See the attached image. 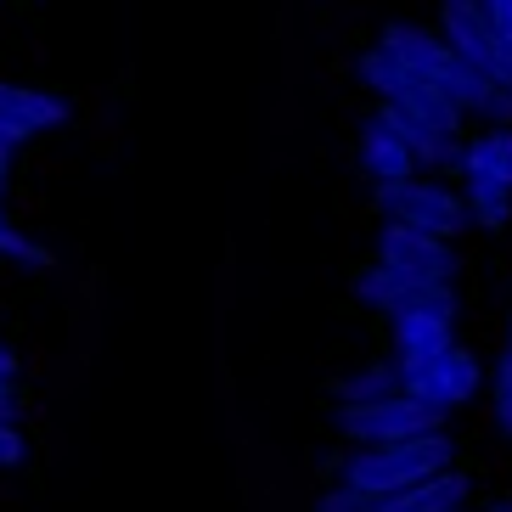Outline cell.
<instances>
[{"mask_svg": "<svg viewBox=\"0 0 512 512\" xmlns=\"http://www.w3.org/2000/svg\"><path fill=\"white\" fill-rule=\"evenodd\" d=\"M445 422L434 411H422L417 400L406 394H383V400H361V406H338V434L366 451V445H400V439H417V434H434Z\"/></svg>", "mask_w": 512, "mask_h": 512, "instance_id": "obj_4", "label": "cell"}, {"mask_svg": "<svg viewBox=\"0 0 512 512\" xmlns=\"http://www.w3.org/2000/svg\"><path fill=\"white\" fill-rule=\"evenodd\" d=\"M456 349V299L451 287H422L406 310H394V372H417Z\"/></svg>", "mask_w": 512, "mask_h": 512, "instance_id": "obj_3", "label": "cell"}, {"mask_svg": "<svg viewBox=\"0 0 512 512\" xmlns=\"http://www.w3.org/2000/svg\"><path fill=\"white\" fill-rule=\"evenodd\" d=\"M377 119L400 136V147L411 152V164H456V152H462V141H456L462 113L445 102V91H439L434 79H422L417 91L400 96V102H383Z\"/></svg>", "mask_w": 512, "mask_h": 512, "instance_id": "obj_2", "label": "cell"}, {"mask_svg": "<svg viewBox=\"0 0 512 512\" xmlns=\"http://www.w3.org/2000/svg\"><path fill=\"white\" fill-rule=\"evenodd\" d=\"M377 203L389 209L394 226H406V231H422V237H439V242H451L456 231L467 226V209H462V197L445 192V186L434 181H400V186H377Z\"/></svg>", "mask_w": 512, "mask_h": 512, "instance_id": "obj_6", "label": "cell"}, {"mask_svg": "<svg viewBox=\"0 0 512 512\" xmlns=\"http://www.w3.org/2000/svg\"><path fill=\"white\" fill-rule=\"evenodd\" d=\"M490 411H496V428L512 439V355H501L490 372Z\"/></svg>", "mask_w": 512, "mask_h": 512, "instance_id": "obj_20", "label": "cell"}, {"mask_svg": "<svg viewBox=\"0 0 512 512\" xmlns=\"http://www.w3.org/2000/svg\"><path fill=\"white\" fill-rule=\"evenodd\" d=\"M17 411H23V400H17V389L0 377V422H17Z\"/></svg>", "mask_w": 512, "mask_h": 512, "instance_id": "obj_24", "label": "cell"}, {"mask_svg": "<svg viewBox=\"0 0 512 512\" xmlns=\"http://www.w3.org/2000/svg\"><path fill=\"white\" fill-rule=\"evenodd\" d=\"M467 496H473V479L456 473V467H445L434 479H422V484H411V490H400V496H389L377 512H467Z\"/></svg>", "mask_w": 512, "mask_h": 512, "instance_id": "obj_11", "label": "cell"}, {"mask_svg": "<svg viewBox=\"0 0 512 512\" xmlns=\"http://www.w3.org/2000/svg\"><path fill=\"white\" fill-rule=\"evenodd\" d=\"M434 85L445 91V102H451L462 119H467V113H479V119L501 124V130L512 124V91H501L496 79H484L479 68H473V62H462L456 51H451V62L434 74Z\"/></svg>", "mask_w": 512, "mask_h": 512, "instance_id": "obj_10", "label": "cell"}, {"mask_svg": "<svg viewBox=\"0 0 512 512\" xmlns=\"http://www.w3.org/2000/svg\"><path fill=\"white\" fill-rule=\"evenodd\" d=\"M0 259H17V265H29V271H51V265H57L46 242H29L23 231L12 226V214H6V197H0Z\"/></svg>", "mask_w": 512, "mask_h": 512, "instance_id": "obj_19", "label": "cell"}, {"mask_svg": "<svg viewBox=\"0 0 512 512\" xmlns=\"http://www.w3.org/2000/svg\"><path fill=\"white\" fill-rule=\"evenodd\" d=\"M484 17H490V29L512 46V0H484Z\"/></svg>", "mask_w": 512, "mask_h": 512, "instance_id": "obj_23", "label": "cell"}, {"mask_svg": "<svg viewBox=\"0 0 512 512\" xmlns=\"http://www.w3.org/2000/svg\"><path fill=\"white\" fill-rule=\"evenodd\" d=\"M316 512H377V501L361 496V490H344V484H332V490H321Z\"/></svg>", "mask_w": 512, "mask_h": 512, "instance_id": "obj_21", "label": "cell"}, {"mask_svg": "<svg viewBox=\"0 0 512 512\" xmlns=\"http://www.w3.org/2000/svg\"><path fill=\"white\" fill-rule=\"evenodd\" d=\"M74 119V107L51 91H29V85H0V147L17 152L23 141L46 136V130H62Z\"/></svg>", "mask_w": 512, "mask_h": 512, "instance_id": "obj_9", "label": "cell"}, {"mask_svg": "<svg viewBox=\"0 0 512 512\" xmlns=\"http://www.w3.org/2000/svg\"><path fill=\"white\" fill-rule=\"evenodd\" d=\"M338 406H361V400H383V394H400V372H394V361H377V366H366V372H355V377H344L338 383Z\"/></svg>", "mask_w": 512, "mask_h": 512, "instance_id": "obj_18", "label": "cell"}, {"mask_svg": "<svg viewBox=\"0 0 512 512\" xmlns=\"http://www.w3.org/2000/svg\"><path fill=\"white\" fill-rule=\"evenodd\" d=\"M361 169L372 175L377 186H400V181H411V169H417L411 164V152L400 147V136H394L377 113L361 124Z\"/></svg>", "mask_w": 512, "mask_h": 512, "instance_id": "obj_12", "label": "cell"}, {"mask_svg": "<svg viewBox=\"0 0 512 512\" xmlns=\"http://www.w3.org/2000/svg\"><path fill=\"white\" fill-rule=\"evenodd\" d=\"M501 355H512V316H507V349H501Z\"/></svg>", "mask_w": 512, "mask_h": 512, "instance_id": "obj_27", "label": "cell"}, {"mask_svg": "<svg viewBox=\"0 0 512 512\" xmlns=\"http://www.w3.org/2000/svg\"><path fill=\"white\" fill-rule=\"evenodd\" d=\"M377 265H389V271L411 276V282H422V287H451V276H456L451 242L406 231V226H394V220L377 231Z\"/></svg>", "mask_w": 512, "mask_h": 512, "instance_id": "obj_8", "label": "cell"}, {"mask_svg": "<svg viewBox=\"0 0 512 512\" xmlns=\"http://www.w3.org/2000/svg\"><path fill=\"white\" fill-rule=\"evenodd\" d=\"M451 456H456L451 434H445V428H434V434L400 439V445H366V451L344 456L338 484H344V490H361V496H372L377 507H383L389 496H400V490H411V484L445 473V467H451Z\"/></svg>", "mask_w": 512, "mask_h": 512, "instance_id": "obj_1", "label": "cell"}, {"mask_svg": "<svg viewBox=\"0 0 512 512\" xmlns=\"http://www.w3.org/2000/svg\"><path fill=\"white\" fill-rule=\"evenodd\" d=\"M23 456H29V439H23V428H17V422H0V473L23 467Z\"/></svg>", "mask_w": 512, "mask_h": 512, "instance_id": "obj_22", "label": "cell"}, {"mask_svg": "<svg viewBox=\"0 0 512 512\" xmlns=\"http://www.w3.org/2000/svg\"><path fill=\"white\" fill-rule=\"evenodd\" d=\"M484 512H512V501H490V507H484Z\"/></svg>", "mask_w": 512, "mask_h": 512, "instance_id": "obj_26", "label": "cell"}, {"mask_svg": "<svg viewBox=\"0 0 512 512\" xmlns=\"http://www.w3.org/2000/svg\"><path fill=\"white\" fill-rule=\"evenodd\" d=\"M439 23H445V46L456 51L462 62H473L484 79H496L501 91H512V46L490 29V17H484V0H445L439 6Z\"/></svg>", "mask_w": 512, "mask_h": 512, "instance_id": "obj_5", "label": "cell"}, {"mask_svg": "<svg viewBox=\"0 0 512 512\" xmlns=\"http://www.w3.org/2000/svg\"><path fill=\"white\" fill-rule=\"evenodd\" d=\"M355 74H361V85L372 96H383V102H400V96H411L422 85V74L417 68H406V62L394 57V51H383V46H372V51H361V62H355Z\"/></svg>", "mask_w": 512, "mask_h": 512, "instance_id": "obj_14", "label": "cell"}, {"mask_svg": "<svg viewBox=\"0 0 512 512\" xmlns=\"http://www.w3.org/2000/svg\"><path fill=\"white\" fill-rule=\"evenodd\" d=\"M355 293H361V304H372V310H406L411 299L422 293V282H411V276L389 271V265H366L361 282H355Z\"/></svg>", "mask_w": 512, "mask_h": 512, "instance_id": "obj_16", "label": "cell"}, {"mask_svg": "<svg viewBox=\"0 0 512 512\" xmlns=\"http://www.w3.org/2000/svg\"><path fill=\"white\" fill-rule=\"evenodd\" d=\"M467 181V197H462V209L467 220H479L484 231H501L512 220V186L501 181H479V175H462Z\"/></svg>", "mask_w": 512, "mask_h": 512, "instance_id": "obj_17", "label": "cell"}, {"mask_svg": "<svg viewBox=\"0 0 512 512\" xmlns=\"http://www.w3.org/2000/svg\"><path fill=\"white\" fill-rule=\"evenodd\" d=\"M383 51H394V57L406 62V68H417L422 79H434L445 62H451V46L439 40V34H428V29H417V23H389L383 29V40H377Z\"/></svg>", "mask_w": 512, "mask_h": 512, "instance_id": "obj_13", "label": "cell"}, {"mask_svg": "<svg viewBox=\"0 0 512 512\" xmlns=\"http://www.w3.org/2000/svg\"><path fill=\"white\" fill-rule=\"evenodd\" d=\"M456 169L462 175H479V181H501L512 186V130H484L456 152Z\"/></svg>", "mask_w": 512, "mask_h": 512, "instance_id": "obj_15", "label": "cell"}, {"mask_svg": "<svg viewBox=\"0 0 512 512\" xmlns=\"http://www.w3.org/2000/svg\"><path fill=\"white\" fill-rule=\"evenodd\" d=\"M479 377H484V366L456 344V349H445L439 361H422L417 372H400V394L445 422L456 406H467V400L479 394Z\"/></svg>", "mask_w": 512, "mask_h": 512, "instance_id": "obj_7", "label": "cell"}, {"mask_svg": "<svg viewBox=\"0 0 512 512\" xmlns=\"http://www.w3.org/2000/svg\"><path fill=\"white\" fill-rule=\"evenodd\" d=\"M6 181H12V152L0 147V197H6Z\"/></svg>", "mask_w": 512, "mask_h": 512, "instance_id": "obj_25", "label": "cell"}]
</instances>
